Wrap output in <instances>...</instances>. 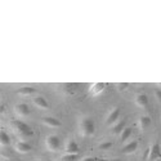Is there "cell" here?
Wrapping results in <instances>:
<instances>
[{
	"label": "cell",
	"instance_id": "ba28073f",
	"mask_svg": "<svg viewBox=\"0 0 161 161\" xmlns=\"http://www.w3.org/2000/svg\"><path fill=\"white\" fill-rule=\"evenodd\" d=\"M14 110L18 116H29L30 115V107L26 103H18Z\"/></svg>",
	"mask_w": 161,
	"mask_h": 161
},
{
	"label": "cell",
	"instance_id": "ffe728a7",
	"mask_svg": "<svg viewBox=\"0 0 161 161\" xmlns=\"http://www.w3.org/2000/svg\"><path fill=\"white\" fill-rule=\"evenodd\" d=\"M112 147V143L111 142H104V143H101L99 144V148L101 150H110Z\"/></svg>",
	"mask_w": 161,
	"mask_h": 161
},
{
	"label": "cell",
	"instance_id": "3957f363",
	"mask_svg": "<svg viewBox=\"0 0 161 161\" xmlns=\"http://www.w3.org/2000/svg\"><path fill=\"white\" fill-rule=\"evenodd\" d=\"M45 146L47 148L52 152H56L61 148V139L58 136H48L45 139Z\"/></svg>",
	"mask_w": 161,
	"mask_h": 161
},
{
	"label": "cell",
	"instance_id": "277c9868",
	"mask_svg": "<svg viewBox=\"0 0 161 161\" xmlns=\"http://www.w3.org/2000/svg\"><path fill=\"white\" fill-rule=\"evenodd\" d=\"M119 117H120V108L119 107H116V108H114L108 115L106 116V125H115L116 123H117V120H119Z\"/></svg>",
	"mask_w": 161,
	"mask_h": 161
},
{
	"label": "cell",
	"instance_id": "e0dca14e",
	"mask_svg": "<svg viewBox=\"0 0 161 161\" xmlns=\"http://www.w3.org/2000/svg\"><path fill=\"white\" fill-rule=\"evenodd\" d=\"M131 133H133V129H131L130 126H126V128L123 130V133L120 134V141H121V142H125L126 139H129L130 136H131Z\"/></svg>",
	"mask_w": 161,
	"mask_h": 161
},
{
	"label": "cell",
	"instance_id": "7402d4cb",
	"mask_svg": "<svg viewBox=\"0 0 161 161\" xmlns=\"http://www.w3.org/2000/svg\"><path fill=\"white\" fill-rule=\"evenodd\" d=\"M128 86H129L128 83H120V84H117V89H119V90H124V89H126Z\"/></svg>",
	"mask_w": 161,
	"mask_h": 161
},
{
	"label": "cell",
	"instance_id": "52a82bcc",
	"mask_svg": "<svg viewBox=\"0 0 161 161\" xmlns=\"http://www.w3.org/2000/svg\"><path fill=\"white\" fill-rule=\"evenodd\" d=\"M43 124L49 126V128H58V126H61V121L57 117H53V116H45L43 119Z\"/></svg>",
	"mask_w": 161,
	"mask_h": 161
},
{
	"label": "cell",
	"instance_id": "7c38bea8",
	"mask_svg": "<svg viewBox=\"0 0 161 161\" xmlns=\"http://www.w3.org/2000/svg\"><path fill=\"white\" fill-rule=\"evenodd\" d=\"M137 148H138V142L133 141V142L126 143V144L123 147V152L126 153V155H129V153H134V152L137 151Z\"/></svg>",
	"mask_w": 161,
	"mask_h": 161
},
{
	"label": "cell",
	"instance_id": "8992f818",
	"mask_svg": "<svg viewBox=\"0 0 161 161\" xmlns=\"http://www.w3.org/2000/svg\"><path fill=\"white\" fill-rule=\"evenodd\" d=\"M160 157H161V148L157 143H153L150 148V152H148V158H150V161H156Z\"/></svg>",
	"mask_w": 161,
	"mask_h": 161
},
{
	"label": "cell",
	"instance_id": "8fae6325",
	"mask_svg": "<svg viewBox=\"0 0 161 161\" xmlns=\"http://www.w3.org/2000/svg\"><path fill=\"white\" fill-rule=\"evenodd\" d=\"M64 150H66V153H77L79 152V146L74 139H70L66 143Z\"/></svg>",
	"mask_w": 161,
	"mask_h": 161
},
{
	"label": "cell",
	"instance_id": "44dd1931",
	"mask_svg": "<svg viewBox=\"0 0 161 161\" xmlns=\"http://www.w3.org/2000/svg\"><path fill=\"white\" fill-rule=\"evenodd\" d=\"M155 97H156L157 102L161 103V89H156V90H155Z\"/></svg>",
	"mask_w": 161,
	"mask_h": 161
},
{
	"label": "cell",
	"instance_id": "30bf717a",
	"mask_svg": "<svg viewBox=\"0 0 161 161\" xmlns=\"http://www.w3.org/2000/svg\"><path fill=\"white\" fill-rule=\"evenodd\" d=\"M136 104L139 106L141 108H146L148 106V97L144 93H139V94L136 97Z\"/></svg>",
	"mask_w": 161,
	"mask_h": 161
},
{
	"label": "cell",
	"instance_id": "d6986e66",
	"mask_svg": "<svg viewBox=\"0 0 161 161\" xmlns=\"http://www.w3.org/2000/svg\"><path fill=\"white\" fill-rule=\"evenodd\" d=\"M79 155L77 153H66L61 157V161H77Z\"/></svg>",
	"mask_w": 161,
	"mask_h": 161
},
{
	"label": "cell",
	"instance_id": "cb8c5ba5",
	"mask_svg": "<svg viewBox=\"0 0 161 161\" xmlns=\"http://www.w3.org/2000/svg\"><path fill=\"white\" fill-rule=\"evenodd\" d=\"M2 161H12V160L8 158V157H2Z\"/></svg>",
	"mask_w": 161,
	"mask_h": 161
},
{
	"label": "cell",
	"instance_id": "484cf974",
	"mask_svg": "<svg viewBox=\"0 0 161 161\" xmlns=\"http://www.w3.org/2000/svg\"><path fill=\"white\" fill-rule=\"evenodd\" d=\"M34 161H44V160H39V158H37V160H34Z\"/></svg>",
	"mask_w": 161,
	"mask_h": 161
},
{
	"label": "cell",
	"instance_id": "4fadbf2b",
	"mask_svg": "<svg viewBox=\"0 0 161 161\" xmlns=\"http://www.w3.org/2000/svg\"><path fill=\"white\" fill-rule=\"evenodd\" d=\"M104 88H106V84L104 83H96V84L90 85L89 92H90V94L96 96V94H99V93H102L104 90Z\"/></svg>",
	"mask_w": 161,
	"mask_h": 161
},
{
	"label": "cell",
	"instance_id": "603a6c76",
	"mask_svg": "<svg viewBox=\"0 0 161 161\" xmlns=\"http://www.w3.org/2000/svg\"><path fill=\"white\" fill-rule=\"evenodd\" d=\"M83 161H98V160H97V157H85V158H83Z\"/></svg>",
	"mask_w": 161,
	"mask_h": 161
},
{
	"label": "cell",
	"instance_id": "9c48e42d",
	"mask_svg": "<svg viewBox=\"0 0 161 161\" xmlns=\"http://www.w3.org/2000/svg\"><path fill=\"white\" fill-rule=\"evenodd\" d=\"M34 104H35L36 107H39V108H42V110H48V108H49L48 101H47L44 97H40V96L34 97Z\"/></svg>",
	"mask_w": 161,
	"mask_h": 161
},
{
	"label": "cell",
	"instance_id": "5b68a950",
	"mask_svg": "<svg viewBox=\"0 0 161 161\" xmlns=\"http://www.w3.org/2000/svg\"><path fill=\"white\" fill-rule=\"evenodd\" d=\"M14 148H16V151L19 152V153H29V152H31L32 147H31V144H30L29 142L18 141V142L16 143V146H14Z\"/></svg>",
	"mask_w": 161,
	"mask_h": 161
},
{
	"label": "cell",
	"instance_id": "6da1fadb",
	"mask_svg": "<svg viewBox=\"0 0 161 161\" xmlns=\"http://www.w3.org/2000/svg\"><path fill=\"white\" fill-rule=\"evenodd\" d=\"M79 129H80V133L81 136L84 137H92L93 134L96 133V123L94 120L89 116H85L80 120L79 123Z\"/></svg>",
	"mask_w": 161,
	"mask_h": 161
},
{
	"label": "cell",
	"instance_id": "5bb4252c",
	"mask_svg": "<svg viewBox=\"0 0 161 161\" xmlns=\"http://www.w3.org/2000/svg\"><path fill=\"white\" fill-rule=\"evenodd\" d=\"M151 124H152V121H151V117L150 116H142L139 119V128L142 130H146L147 128H150Z\"/></svg>",
	"mask_w": 161,
	"mask_h": 161
},
{
	"label": "cell",
	"instance_id": "2e32d148",
	"mask_svg": "<svg viewBox=\"0 0 161 161\" xmlns=\"http://www.w3.org/2000/svg\"><path fill=\"white\" fill-rule=\"evenodd\" d=\"M35 92H36V90H35L34 88H31V86H23V88H21V89L17 90V93H18L19 96H25V97L35 94Z\"/></svg>",
	"mask_w": 161,
	"mask_h": 161
},
{
	"label": "cell",
	"instance_id": "7a4b0ae2",
	"mask_svg": "<svg viewBox=\"0 0 161 161\" xmlns=\"http://www.w3.org/2000/svg\"><path fill=\"white\" fill-rule=\"evenodd\" d=\"M12 126H13V129H14L21 137H30V136H32L31 128L26 123H23L22 120H13Z\"/></svg>",
	"mask_w": 161,
	"mask_h": 161
},
{
	"label": "cell",
	"instance_id": "d4e9b609",
	"mask_svg": "<svg viewBox=\"0 0 161 161\" xmlns=\"http://www.w3.org/2000/svg\"><path fill=\"white\" fill-rule=\"evenodd\" d=\"M108 161H121V160H119V158H114V160H108Z\"/></svg>",
	"mask_w": 161,
	"mask_h": 161
},
{
	"label": "cell",
	"instance_id": "ac0fdd59",
	"mask_svg": "<svg viewBox=\"0 0 161 161\" xmlns=\"http://www.w3.org/2000/svg\"><path fill=\"white\" fill-rule=\"evenodd\" d=\"M9 143H10L9 136H8L5 131L2 130V133H0V144H2V146H8Z\"/></svg>",
	"mask_w": 161,
	"mask_h": 161
},
{
	"label": "cell",
	"instance_id": "9a60e30c",
	"mask_svg": "<svg viewBox=\"0 0 161 161\" xmlns=\"http://www.w3.org/2000/svg\"><path fill=\"white\" fill-rule=\"evenodd\" d=\"M125 128H126V123L124 121V120H121V121L116 123V124L112 126V133H114V134H121Z\"/></svg>",
	"mask_w": 161,
	"mask_h": 161
}]
</instances>
